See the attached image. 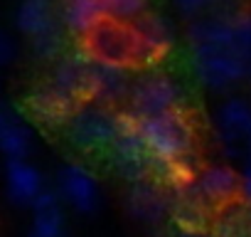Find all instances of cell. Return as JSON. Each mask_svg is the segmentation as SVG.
Returning <instances> with one entry per match:
<instances>
[{"label":"cell","instance_id":"1","mask_svg":"<svg viewBox=\"0 0 251 237\" xmlns=\"http://www.w3.org/2000/svg\"><path fill=\"white\" fill-rule=\"evenodd\" d=\"M138 129L153 163V176H160L173 188L195 180V126L182 109L138 118Z\"/></svg>","mask_w":251,"mask_h":237},{"label":"cell","instance_id":"2","mask_svg":"<svg viewBox=\"0 0 251 237\" xmlns=\"http://www.w3.org/2000/svg\"><path fill=\"white\" fill-rule=\"evenodd\" d=\"M192 72L209 91H229L251 79V57L231 45H190Z\"/></svg>","mask_w":251,"mask_h":237},{"label":"cell","instance_id":"3","mask_svg":"<svg viewBox=\"0 0 251 237\" xmlns=\"http://www.w3.org/2000/svg\"><path fill=\"white\" fill-rule=\"evenodd\" d=\"M121 129V114L99 101H81L64 124L67 141L84 153L108 151Z\"/></svg>","mask_w":251,"mask_h":237},{"label":"cell","instance_id":"4","mask_svg":"<svg viewBox=\"0 0 251 237\" xmlns=\"http://www.w3.org/2000/svg\"><path fill=\"white\" fill-rule=\"evenodd\" d=\"M182 104H185V91L170 74L151 67L133 79L131 96H128V106H131L128 114H133L136 118L180 111Z\"/></svg>","mask_w":251,"mask_h":237},{"label":"cell","instance_id":"5","mask_svg":"<svg viewBox=\"0 0 251 237\" xmlns=\"http://www.w3.org/2000/svg\"><path fill=\"white\" fill-rule=\"evenodd\" d=\"M108 161L113 171L128 183L148 180L153 176V163L138 129V118L128 111L121 114V129H118L116 141L108 148Z\"/></svg>","mask_w":251,"mask_h":237},{"label":"cell","instance_id":"6","mask_svg":"<svg viewBox=\"0 0 251 237\" xmlns=\"http://www.w3.org/2000/svg\"><path fill=\"white\" fill-rule=\"evenodd\" d=\"M54 190L59 193L62 203L79 215H94L101 207L99 178L84 163H64L54 176Z\"/></svg>","mask_w":251,"mask_h":237},{"label":"cell","instance_id":"7","mask_svg":"<svg viewBox=\"0 0 251 237\" xmlns=\"http://www.w3.org/2000/svg\"><path fill=\"white\" fill-rule=\"evenodd\" d=\"M84 50L91 59L121 64V67H131L136 64V37L133 28L126 23L116 20H103L86 40Z\"/></svg>","mask_w":251,"mask_h":237},{"label":"cell","instance_id":"8","mask_svg":"<svg viewBox=\"0 0 251 237\" xmlns=\"http://www.w3.org/2000/svg\"><path fill=\"white\" fill-rule=\"evenodd\" d=\"M136 37V64H146L148 69L163 62L177 42L175 25L160 13H146L136 23H131Z\"/></svg>","mask_w":251,"mask_h":237},{"label":"cell","instance_id":"9","mask_svg":"<svg viewBox=\"0 0 251 237\" xmlns=\"http://www.w3.org/2000/svg\"><path fill=\"white\" fill-rule=\"evenodd\" d=\"M214 126L222 153L226 158L241 156L251 136V101L244 96L224 99L214 111Z\"/></svg>","mask_w":251,"mask_h":237},{"label":"cell","instance_id":"10","mask_svg":"<svg viewBox=\"0 0 251 237\" xmlns=\"http://www.w3.org/2000/svg\"><path fill=\"white\" fill-rule=\"evenodd\" d=\"M133 77L128 67L91 59L89 62V79H86V101H99L106 106L118 104L121 99L131 96Z\"/></svg>","mask_w":251,"mask_h":237},{"label":"cell","instance_id":"11","mask_svg":"<svg viewBox=\"0 0 251 237\" xmlns=\"http://www.w3.org/2000/svg\"><path fill=\"white\" fill-rule=\"evenodd\" d=\"M5 180V198L10 205L30 210L35 200L50 188L45 173L27 158V161H5L3 168Z\"/></svg>","mask_w":251,"mask_h":237},{"label":"cell","instance_id":"12","mask_svg":"<svg viewBox=\"0 0 251 237\" xmlns=\"http://www.w3.org/2000/svg\"><path fill=\"white\" fill-rule=\"evenodd\" d=\"M192 185L209 207H222L239 198L241 173H236L226 163H212V166H204L197 171Z\"/></svg>","mask_w":251,"mask_h":237},{"label":"cell","instance_id":"13","mask_svg":"<svg viewBox=\"0 0 251 237\" xmlns=\"http://www.w3.org/2000/svg\"><path fill=\"white\" fill-rule=\"evenodd\" d=\"M126 210L141 225H160L170 215V195L151 178L138 180L126 193Z\"/></svg>","mask_w":251,"mask_h":237},{"label":"cell","instance_id":"14","mask_svg":"<svg viewBox=\"0 0 251 237\" xmlns=\"http://www.w3.org/2000/svg\"><path fill=\"white\" fill-rule=\"evenodd\" d=\"M79 104L81 101H76L69 94H64L50 79L45 84H40L30 94V114L37 118V121L47 124V126H64L67 118L74 114V109Z\"/></svg>","mask_w":251,"mask_h":237},{"label":"cell","instance_id":"15","mask_svg":"<svg viewBox=\"0 0 251 237\" xmlns=\"http://www.w3.org/2000/svg\"><path fill=\"white\" fill-rule=\"evenodd\" d=\"M30 230L27 237H64L67 230V215H64V203L54 185H50L30 207Z\"/></svg>","mask_w":251,"mask_h":237},{"label":"cell","instance_id":"16","mask_svg":"<svg viewBox=\"0 0 251 237\" xmlns=\"http://www.w3.org/2000/svg\"><path fill=\"white\" fill-rule=\"evenodd\" d=\"M59 23L72 37L86 40L103 20V0H59Z\"/></svg>","mask_w":251,"mask_h":237},{"label":"cell","instance_id":"17","mask_svg":"<svg viewBox=\"0 0 251 237\" xmlns=\"http://www.w3.org/2000/svg\"><path fill=\"white\" fill-rule=\"evenodd\" d=\"M13 23L18 32H23L27 40H35L50 30L62 28L54 0H20L13 15Z\"/></svg>","mask_w":251,"mask_h":237},{"label":"cell","instance_id":"18","mask_svg":"<svg viewBox=\"0 0 251 237\" xmlns=\"http://www.w3.org/2000/svg\"><path fill=\"white\" fill-rule=\"evenodd\" d=\"M89 62L91 57L86 55V50H76L72 55H62L54 62L52 77L50 82L54 87H59L64 94H69L76 101H86V79H89Z\"/></svg>","mask_w":251,"mask_h":237},{"label":"cell","instance_id":"19","mask_svg":"<svg viewBox=\"0 0 251 237\" xmlns=\"http://www.w3.org/2000/svg\"><path fill=\"white\" fill-rule=\"evenodd\" d=\"M209 210L212 207L200 198V193L195 190L192 183L175 188V193L170 195V215L175 217V222L180 225V230H187V232L204 230V222H207Z\"/></svg>","mask_w":251,"mask_h":237},{"label":"cell","instance_id":"20","mask_svg":"<svg viewBox=\"0 0 251 237\" xmlns=\"http://www.w3.org/2000/svg\"><path fill=\"white\" fill-rule=\"evenodd\" d=\"M209 235L212 237H251V205L236 198L217 207Z\"/></svg>","mask_w":251,"mask_h":237},{"label":"cell","instance_id":"21","mask_svg":"<svg viewBox=\"0 0 251 237\" xmlns=\"http://www.w3.org/2000/svg\"><path fill=\"white\" fill-rule=\"evenodd\" d=\"M32 148H35V134L23 118H15L0 134V156L5 161H27Z\"/></svg>","mask_w":251,"mask_h":237},{"label":"cell","instance_id":"22","mask_svg":"<svg viewBox=\"0 0 251 237\" xmlns=\"http://www.w3.org/2000/svg\"><path fill=\"white\" fill-rule=\"evenodd\" d=\"M151 8V0H103V13L106 20L126 23L131 25L138 18H143Z\"/></svg>","mask_w":251,"mask_h":237},{"label":"cell","instance_id":"23","mask_svg":"<svg viewBox=\"0 0 251 237\" xmlns=\"http://www.w3.org/2000/svg\"><path fill=\"white\" fill-rule=\"evenodd\" d=\"M30 47H32L35 57H40V59H59L62 50H64V28L50 30V32L30 40Z\"/></svg>","mask_w":251,"mask_h":237},{"label":"cell","instance_id":"24","mask_svg":"<svg viewBox=\"0 0 251 237\" xmlns=\"http://www.w3.org/2000/svg\"><path fill=\"white\" fill-rule=\"evenodd\" d=\"M173 5L185 15V18H204L209 10L219 5V0H173Z\"/></svg>","mask_w":251,"mask_h":237},{"label":"cell","instance_id":"25","mask_svg":"<svg viewBox=\"0 0 251 237\" xmlns=\"http://www.w3.org/2000/svg\"><path fill=\"white\" fill-rule=\"evenodd\" d=\"M15 59H18V40L5 28H0V69L13 64Z\"/></svg>","mask_w":251,"mask_h":237},{"label":"cell","instance_id":"26","mask_svg":"<svg viewBox=\"0 0 251 237\" xmlns=\"http://www.w3.org/2000/svg\"><path fill=\"white\" fill-rule=\"evenodd\" d=\"M239 198L244 203L251 205V161L244 163V171H241V190H239Z\"/></svg>","mask_w":251,"mask_h":237},{"label":"cell","instance_id":"27","mask_svg":"<svg viewBox=\"0 0 251 237\" xmlns=\"http://www.w3.org/2000/svg\"><path fill=\"white\" fill-rule=\"evenodd\" d=\"M15 118H20V116H18V114H15L10 106L0 104V134H3V131H5V129H8L13 121H15Z\"/></svg>","mask_w":251,"mask_h":237},{"label":"cell","instance_id":"28","mask_svg":"<svg viewBox=\"0 0 251 237\" xmlns=\"http://www.w3.org/2000/svg\"><path fill=\"white\" fill-rule=\"evenodd\" d=\"M177 237H212L209 232H204V230H197V232H187V230H180V235Z\"/></svg>","mask_w":251,"mask_h":237},{"label":"cell","instance_id":"29","mask_svg":"<svg viewBox=\"0 0 251 237\" xmlns=\"http://www.w3.org/2000/svg\"><path fill=\"white\" fill-rule=\"evenodd\" d=\"M246 161H251V136H249V141H246Z\"/></svg>","mask_w":251,"mask_h":237},{"label":"cell","instance_id":"30","mask_svg":"<svg viewBox=\"0 0 251 237\" xmlns=\"http://www.w3.org/2000/svg\"><path fill=\"white\" fill-rule=\"evenodd\" d=\"M3 168H5V166H3V158H0V173H3Z\"/></svg>","mask_w":251,"mask_h":237},{"label":"cell","instance_id":"31","mask_svg":"<svg viewBox=\"0 0 251 237\" xmlns=\"http://www.w3.org/2000/svg\"><path fill=\"white\" fill-rule=\"evenodd\" d=\"M0 82H3V79H0Z\"/></svg>","mask_w":251,"mask_h":237}]
</instances>
